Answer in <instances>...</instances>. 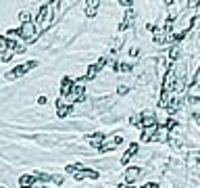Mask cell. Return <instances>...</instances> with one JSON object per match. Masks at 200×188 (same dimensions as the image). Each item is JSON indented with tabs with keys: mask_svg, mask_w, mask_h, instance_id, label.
<instances>
[{
	"mask_svg": "<svg viewBox=\"0 0 200 188\" xmlns=\"http://www.w3.org/2000/svg\"><path fill=\"white\" fill-rule=\"evenodd\" d=\"M38 65V61H27V63H23L21 67H15V69H11V71L6 73V80H17V77H21V75H25L29 69H33Z\"/></svg>",
	"mask_w": 200,
	"mask_h": 188,
	"instance_id": "1",
	"label": "cell"
},
{
	"mask_svg": "<svg viewBox=\"0 0 200 188\" xmlns=\"http://www.w3.org/2000/svg\"><path fill=\"white\" fill-rule=\"evenodd\" d=\"M38 27H36V23H25V25H21V29H19V36L23 38V40H27V42H33L36 38H38Z\"/></svg>",
	"mask_w": 200,
	"mask_h": 188,
	"instance_id": "2",
	"label": "cell"
},
{
	"mask_svg": "<svg viewBox=\"0 0 200 188\" xmlns=\"http://www.w3.org/2000/svg\"><path fill=\"white\" fill-rule=\"evenodd\" d=\"M73 176H75V180H85V178H90V180H98V178H100V174H98L96 169H85V167L77 169Z\"/></svg>",
	"mask_w": 200,
	"mask_h": 188,
	"instance_id": "3",
	"label": "cell"
},
{
	"mask_svg": "<svg viewBox=\"0 0 200 188\" xmlns=\"http://www.w3.org/2000/svg\"><path fill=\"white\" fill-rule=\"evenodd\" d=\"M73 86H75V80H71V77H63V82H60V98H67L71 94V90H73Z\"/></svg>",
	"mask_w": 200,
	"mask_h": 188,
	"instance_id": "4",
	"label": "cell"
},
{
	"mask_svg": "<svg viewBox=\"0 0 200 188\" xmlns=\"http://www.w3.org/2000/svg\"><path fill=\"white\" fill-rule=\"evenodd\" d=\"M121 142H123V138L115 134V136H110V140H108L106 144H102V146H100L98 151H102V153H108V151H113V149H117V146H119Z\"/></svg>",
	"mask_w": 200,
	"mask_h": 188,
	"instance_id": "5",
	"label": "cell"
},
{
	"mask_svg": "<svg viewBox=\"0 0 200 188\" xmlns=\"http://www.w3.org/2000/svg\"><path fill=\"white\" fill-rule=\"evenodd\" d=\"M138 151H140V144H138V142H131V144H129V149L125 151V155L121 157V163H123V165H127L129 159H131L133 155H138Z\"/></svg>",
	"mask_w": 200,
	"mask_h": 188,
	"instance_id": "6",
	"label": "cell"
},
{
	"mask_svg": "<svg viewBox=\"0 0 200 188\" xmlns=\"http://www.w3.org/2000/svg\"><path fill=\"white\" fill-rule=\"evenodd\" d=\"M100 9V2H98V0H88V2H85V15L88 17H96V11Z\"/></svg>",
	"mask_w": 200,
	"mask_h": 188,
	"instance_id": "7",
	"label": "cell"
},
{
	"mask_svg": "<svg viewBox=\"0 0 200 188\" xmlns=\"http://www.w3.org/2000/svg\"><path fill=\"white\" fill-rule=\"evenodd\" d=\"M88 140L92 142V146H94V149H100V146H102V142H104V134H102V132L88 134Z\"/></svg>",
	"mask_w": 200,
	"mask_h": 188,
	"instance_id": "8",
	"label": "cell"
},
{
	"mask_svg": "<svg viewBox=\"0 0 200 188\" xmlns=\"http://www.w3.org/2000/svg\"><path fill=\"white\" fill-rule=\"evenodd\" d=\"M140 174H142V169H140V167H129V169L125 171V182H127V184H131V182L136 180Z\"/></svg>",
	"mask_w": 200,
	"mask_h": 188,
	"instance_id": "9",
	"label": "cell"
},
{
	"mask_svg": "<svg viewBox=\"0 0 200 188\" xmlns=\"http://www.w3.org/2000/svg\"><path fill=\"white\" fill-rule=\"evenodd\" d=\"M152 34H154V42H157V44H165V42L171 38V36H167L163 29H154Z\"/></svg>",
	"mask_w": 200,
	"mask_h": 188,
	"instance_id": "10",
	"label": "cell"
},
{
	"mask_svg": "<svg viewBox=\"0 0 200 188\" xmlns=\"http://www.w3.org/2000/svg\"><path fill=\"white\" fill-rule=\"evenodd\" d=\"M31 182H33V176H21V178H19V186H21V188H31V186H33Z\"/></svg>",
	"mask_w": 200,
	"mask_h": 188,
	"instance_id": "11",
	"label": "cell"
},
{
	"mask_svg": "<svg viewBox=\"0 0 200 188\" xmlns=\"http://www.w3.org/2000/svg\"><path fill=\"white\" fill-rule=\"evenodd\" d=\"M98 71H100V69H98L96 65H90V67H88V73H85V80H88V82L94 80V77L98 75Z\"/></svg>",
	"mask_w": 200,
	"mask_h": 188,
	"instance_id": "12",
	"label": "cell"
},
{
	"mask_svg": "<svg viewBox=\"0 0 200 188\" xmlns=\"http://www.w3.org/2000/svg\"><path fill=\"white\" fill-rule=\"evenodd\" d=\"M177 57H179V46L173 44V46H171V50H169V63L173 65V61H175Z\"/></svg>",
	"mask_w": 200,
	"mask_h": 188,
	"instance_id": "13",
	"label": "cell"
},
{
	"mask_svg": "<svg viewBox=\"0 0 200 188\" xmlns=\"http://www.w3.org/2000/svg\"><path fill=\"white\" fill-rule=\"evenodd\" d=\"M71 111H73V107H71V105H67V107H60V109L56 111V115L60 117V119H65L67 115H71Z\"/></svg>",
	"mask_w": 200,
	"mask_h": 188,
	"instance_id": "14",
	"label": "cell"
},
{
	"mask_svg": "<svg viewBox=\"0 0 200 188\" xmlns=\"http://www.w3.org/2000/svg\"><path fill=\"white\" fill-rule=\"evenodd\" d=\"M19 17H21V21H23V25H25V23H33V17H31L29 11H21Z\"/></svg>",
	"mask_w": 200,
	"mask_h": 188,
	"instance_id": "15",
	"label": "cell"
},
{
	"mask_svg": "<svg viewBox=\"0 0 200 188\" xmlns=\"http://www.w3.org/2000/svg\"><path fill=\"white\" fill-rule=\"evenodd\" d=\"M163 32L167 34V36H171V32H173V21H165V25H163Z\"/></svg>",
	"mask_w": 200,
	"mask_h": 188,
	"instance_id": "16",
	"label": "cell"
},
{
	"mask_svg": "<svg viewBox=\"0 0 200 188\" xmlns=\"http://www.w3.org/2000/svg\"><path fill=\"white\" fill-rule=\"evenodd\" d=\"M13 55H15L13 50H4V52H2V57H0V61H4V63H6V61H11V59H13Z\"/></svg>",
	"mask_w": 200,
	"mask_h": 188,
	"instance_id": "17",
	"label": "cell"
},
{
	"mask_svg": "<svg viewBox=\"0 0 200 188\" xmlns=\"http://www.w3.org/2000/svg\"><path fill=\"white\" fill-rule=\"evenodd\" d=\"M119 71H133V65H129V63H119Z\"/></svg>",
	"mask_w": 200,
	"mask_h": 188,
	"instance_id": "18",
	"label": "cell"
},
{
	"mask_svg": "<svg viewBox=\"0 0 200 188\" xmlns=\"http://www.w3.org/2000/svg\"><path fill=\"white\" fill-rule=\"evenodd\" d=\"M127 92H129V86H119V88H117V94H119V96H125Z\"/></svg>",
	"mask_w": 200,
	"mask_h": 188,
	"instance_id": "19",
	"label": "cell"
},
{
	"mask_svg": "<svg viewBox=\"0 0 200 188\" xmlns=\"http://www.w3.org/2000/svg\"><path fill=\"white\" fill-rule=\"evenodd\" d=\"M4 50H6V38L0 36V52H4Z\"/></svg>",
	"mask_w": 200,
	"mask_h": 188,
	"instance_id": "20",
	"label": "cell"
},
{
	"mask_svg": "<svg viewBox=\"0 0 200 188\" xmlns=\"http://www.w3.org/2000/svg\"><path fill=\"white\" fill-rule=\"evenodd\" d=\"M94 65H96V67H98V69H102V67H104V65H106V59H104V57H100V59H98V61H96V63H94Z\"/></svg>",
	"mask_w": 200,
	"mask_h": 188,
	"instance_id": "21",
	"label": "cell"
},
{
	"mask_svg": "<svg viewBox=\"0 0 200 188\" xmlns=\"http://www.w3.org/2000/svg\"><path fill=\"white\" fill-rule=\"evenodd\" d=\"M50 182H54V184H63V176H50Z\"/></svg>",
	"mask_w": 200,
	"mask_h": 188,
	"instance_id": "22",
	"label": "cell"
},
{
	"mask_svg": "<svg viewBox=\"0 0 200 188\" xmlns=\"http://www.w3.org/2000/svg\"><path fill=\"white\" fill-rule=\"evenodd\" d=\"M46 103H48V96H44V94L38 96V105H46Z\"/></svg>",
	"mask_w": 200,
	"mask_h": 188,
	"instance_id": "23",
	"label": "cell"
},
{
	"mask_svg": "<svg viewBox=\"0 0 200 188\" xmlns=\"http://www.w3.org/2000/svg\"><path fill=\"white\" fill-rule=\"evenodd\" d=\"M142 188H159V184H157V182H148V184H144Z\"/></svg>",
	"mask_w": 200,
	"mask_h": 188,
	"instance_id": "24",
	"label": "cell"
},
{
	"mask_svg": "<svg viewBox=\"0 0 200 188\" xmlns=\"http://www.w3.org/2000/svg\"><path fill=\"white\" fill-rule=\"evenodd\" d=\"M129 55H131V57H138V55H140V50H138V48H131V50H129Z\"/></svg>",
	"mask_w": 200,
	"mask_h": 188,
	"instance_id": "25",
	"label": "cell"
},
{
	"mask_svg": "<svg viewBox=\"0 0 200 188\" xmlns=\"http://www.w3.org/2000/svg\"><path fill=\"white\" fill-rule=\"evenodd\" d=\"M194 121H196V123H200V115H198V113H194Z\"/></svg>",
	"mask_w": 200,
	"mask_h": 188,
	"instance_id": "26",
	"label": "cell"
}]
</instances>
